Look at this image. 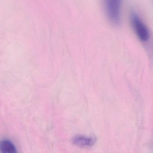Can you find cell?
I'll list each match as a JSON object with an SVG mask.
<instances>
[{
  "instance_id": "4",
  "label": "cell",
  "mask_w": 153,
  "mask_h": 153,
  "mask_svg": "<svg viewBox=\"0 0 153 153\" xmlns=\"http://www.w3.org/2000/svg\"><path fill=\"white\" fill-rule=\"evenodd\" d=\"M0 153H18L17 149L13 143L8 140L0 142Z\"/></svg>"
},
{
  "instance_id": "5",
  "label": "cell",
  "mask_w": 153,
  "mask_h": 153,
  "mask_svg": "<svg viewBox=\"0 0 153 153\" xmlns=\"http://www.w3.org/2000/svg\"></svg>"
},
{
  "instance_id": "3",
  "label": "cell",
  "mask_w": 153,
  "mask_h": 153,
  "mask_svg": "<svg viewBox=\"0 0 153 153\" xmlns=\"http://www.w3.org/2000/svg\"><path fill=\"white\" fill-rule=\"evenodd\" d=\"M96 138L94 136L77 135L73 137L72 143L78 147L86 148L91 147L95 144Z\"/></svg>"
},
{
  "instance_id": "2",
  "label": "cell",
  "mask_w": 153,
  "mask_h": 153,
  "mask_svg": "<svg viewBox=\"0 0 153 153\" xmlns=\"http://www.w3.org/2000/svg\"><path fill=\"white\" fill-rule=\"evenodd\" d=\"M130 20L132 27L138 38L144 43L147 42L151 37L150 30L136 12L133 11L131 12Z\"/></svg>"
},
{
  "instance_id": "1",
  "label": "cell",
  "mask_w": 153,
  "mask_h": 153,
  "mask_svg": "<svg viewBox=\"0 0 153 153\" xmlns=\"http://www.w3.org/2000/svg\"><path fill=\"white\" fill-rule=\"evenodd\" d=\"M123 0H103L106 17L113 26H118L121 22V7Z\"/></svg>"
}]
</instances>
